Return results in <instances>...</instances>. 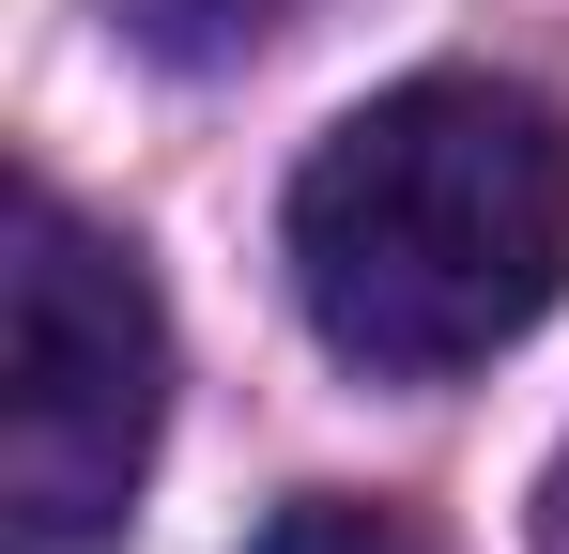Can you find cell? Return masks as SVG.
<instances>
[{
	"instance_id": "cell-1",
	"label": "cell",
	"mask_w": 569,
	"mask_h": 554,
	"mask_svg": "<svg viewBox=\"0 0 569 554\" xmlns=\"http://www.w3.org/2000/svg\"><path fill=\"white\" fill-rule=\"evenodd\" d=\"M278 247L339 369L370 385L492 369L569 293V108L523 78H400L308 139Z\"/></svg>"
},
{
	"instance_id": "cell-2",
	"label": "cell",
	"mask_w": 569,
	"mask_h": 554,
	"mask_svg": "<svg viewBox=\"0 0 569 554\" xmlns=\"http://www.w3.org/2000/svg\"><path fill=\"white\" fill-rule=\"evenodd\" d=\"M170 432V308L123 231L16 185V385H0V554H108Z\"/></svg>"
},
{
	"instance_id": "cell-3",
	"label": "cell",
	"mask_w": 569,
	"mask_h": 554,
	"mask_svg": "<svg viewBox=\"0 0 569 554\" xmlns=\"http://www.w3.org/2000/svg\"><path fill=\"white\" fill-rule=\"evenodd\" d=\"M292 0H123V31L154 47V62H231V47H262Z\"/></svg>"
},
{
	"instance_id": "cell-4",
	"label": "cell",
	"mask_w": 569,
	"mask_h": 554,
	"mask_svg": "<svg viewBox=\"0 0 569 554\" xmlns=\"http://www.w3.org/2000/svg\"><path fill=\"white\" fill-rule=\"evenodd\" d=\"M247 554H416V524L400 508H355V493H292Z\"/></svg>"
},
{
	"instance_id": "cell-5",
	"label": "cell",
	"mask_w": 569,
	"mask_h": 554,
	"mask_svg": "<svg viewBox=\"0 0 569 554\" xmlns=\"http://www.w3.org/2000/svg\"><path fill=\"white\" fill-rule=\"evenodd\" d=\"M539 554H569V447H555V477H539Z\"/></svg>"
}]
</instances>
